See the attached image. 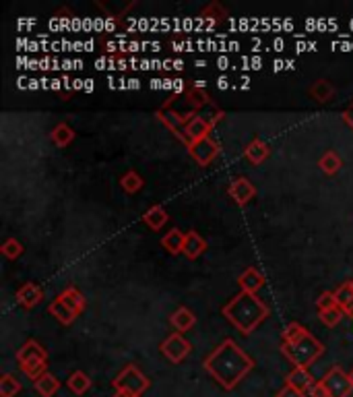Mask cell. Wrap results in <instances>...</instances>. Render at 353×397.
Here are the masks:
<instances>
[{
    "mask_svg": "<svg viewBox=\"0 0 353 397\" xmlns=\"http://www.w3.org/2000/svg\"><path fill=\"white\" fill-rule=\"evenodd\" d=\"M188 149H190V155H192L201 166H209V162L217 155V143L211 141L209 137H205V139L192 143Z\"/></svg>",
    "mask_w": 353,
    "mask_h": 397,
    "instance_id": "7",
    "label": "cell"
},
{
    "mask_svg": "<svg viewBox=\"0 0 353 397\" xmlns=\"http://www.w3.org/2000/svg\"><path fill=\"white\" fill-rule=\"evenodd\" d=\"M170 323L174 325V329L180 331V333H184V331H188L194 323H196V319H194V314L190 312L188 309H178L174 314H172V319H170Z\"/></svg>",
    "mask_w": 353,
    "mask_h": 397,
    "instance_id": "20",
    "label": "cell"
},
{
    "mask_svg": "<svg viewBox=\"0 0 353 397\" xmlns=\"http://www.w3.org/2000/svg\"><path fill=\"white\" fill-rule=\"evenodd\" d=\"M238 284H240L242 292H250V294H254L257 290H261V288H263L265 277H263V275H261V273H259L254 267H250V269H246V271L240 275Z\"/></svg>",
    "mask_w": 353,
    "mask_h": 397,
    "instance_id": "13",
    "label": "cell"
},
{
    "mask_svg": "<svg viewBox=\"0 0 353 397\" xmlns=\"http://www.w3.org/2000/svg\"><path fill=\"white\" fill-rule=\"evenodd\" d=\"M66 307L71 310H75L77 314L81 312V310L85 309V298H83V294L77 290V288H69V290H64L60 296H58Z\"/></svg>",
    "mask_w": 353,
    "mask_h": 397,
    "instance_id": "18",
    "label": "cell"
},
{
    "mask_svg": "<svg viewBox=\"0 0 353 397\" xmlns=\"http://www.w3.org/2000/svg\"><path fill=\"white\" fill-rule=\"evenodd\" d=\"M129 88L138 89V81H136V79H133V81H129Z\"/></svg>",
    "mask_w": 353,
    "mask_h": 397,
    "instance_id": "40",
    "label": "cell"
},
{
    "mask_svg": "<svg viewBox=\"0 0 353 397\" xmlns=\"http://www.w3.org/2000/svg\"><path fill=\"white\" fill-rule=\"evenodd\" d=\"M246 158L252 162V164H261L268 158V145L261 139H254L248 147H246Z\"/></svg>",
    "mask_w": 353,
    "mask_h": 397,
    "instance_id": "21",
    "label": "cell"
},
{
    "mask_svg": "<svg viewBox=\"0 0 353 397\" xmlns=\"http://www.w3.org/2000/svg\"><path fill=\"white\" fill-rule=\"evenodd\" d=\"M190 352H192V346H190V342H188L182 333H172V335L161 344V354H164L170 362H174V364H180Z\"/></svg>",
    "mask_w": 353,
    "mask_h": 397,
    "instance_id": "6",
    "label": "cell"
},
{
    "mask_svg": "<svg viewBox=\"0 0 353 397\" xmlns=\"http://www.w3.org/2000/svg\"><path fill=\"white\" fill-rule=\"evenodd\" d=\"M322 385L329 391L331 397H347L352 393L353 385L350 381V375L341 370V366H333L324 377H322Z\"/></svg>",
    "mask_w": 353,
    "mask_h": 397,
    "instance_id": "5",
    "label": "cell"
},
{
    "mask_svg": "<svg viewBox=\"0 0 353 397\" xmlns=\"http://www.w3.org/2000/svg\"><path fill=\"white\" fill-rule=\"evenodd\" d=\"M333 294H335L337 307L343 310V312H347V314H353V288H352V284L347 281V284L339 286V288H337V292H333Z\"/></svg>",
    "mask_w": 353,
    "mask_h": 397,
    "instance_id": "16",
    "label": "cell"
},
{
    "mask_svg": "<svg viewBox=\"0 0 353 397\" xmlns=\"http://www.w3.org/2000/svg\"><path fill=\"white\" fill-rule=\"evenodd\" d=\"M21 391V383L15 375L10 372H4L2 379H0V396L2 397H15Z\"/></svg>",
    "mask_w": 353,
    "mask_h": 397,
    "instance_id": "23",
    "label": "cell"
},
{
    "mask_svg": "<svg viewBox=\"0 0 353 397\" xmlns=\"http://www.w3.org/2000/svg\"><path fill=\"white\" fill-rule=\"evenodd\" d=\"M184 240H186V234H182L180 230H172V232H168L164 238H161V246L168 251V253H172V255H178V253H182L184 251Z\"/></svg>",
    "mask_w": 353,
    "mask_h": 397,
    "instance_id": "15",
    "label": "cell"
},
{
    "mask_svg": "<svg viewBox=\"0 0 353 397\" xmlns=\"http://www.w3.org/2000/svg\"><path fill=\"white\" fill-rule=\"evenodd\" d=\"M205 249H207V242H205V238L203 236H199V232H188L186 234V240H184V255L188 257V259H196L199 255H203L205 253Z\"/></svg>",
    "mask_w": 353,
    "mask_h": 397,
    "instance_id": "12",
    "label": "cell"
},
{
    "mask_svg": "<svg viewBox=\"0 0 353 397\" xmlns=\"http://www.w3.org/2000/svg\"><path fill=\"white\" fill-rule=\"evenodd\" d=\"M114 397H136L133 393H129V391H116V396Z\"/></svg>",
    "mask_w": 353,
    "mask_h": 397,
    "instance_id": "37",
    "label": "cell"
},
{
    "mask_svg": "<svg viewBox=\"0 0 353 397\" xmlns=\"http://www.w3.org/2000/svg\"><path fill=\"white\" fill-rule=\"evenodd\" d=\"M229 195H231V199H233L238 205H246V203L257 195V188H254V184H252L250 180H246V178H238V180L231 182V186H229Z\"/></svg>",
    "mask_w": 353,
    "mask_h": 397,
    "instance_id": "8",
    "label": "cell"
},
{
    "mask_svg": "<svg viewBox=\"0 0 353 397\" xmlns=\"http://www.w3.org/2000/svg\"><path fill=\"white\" fill-rule=\"evenodd\" d=\"M318 166H320V170H322L324 174H337L339 168H341V158H339L335 151H326V153L320 158Z\"/></svg>",
    "mask_w": 353,
    "mask_h": 397,
    "instance_id": "24",
    "label": "cell"
},
{
    "mask_svg": "<svg viewBox=\"0 0 353 397\" xmlns=\"http://www.w3.org/2000/svg\"><path fill=\"white\" fill-rule=\"evenodd\" d=\"M217 88H219V89H227V88H229V83H227V79H225V77H221L219 81H217Z\"/></svg>",
    "mask_w": 353,
    "mask_h": 397,
    "instance_id": "36",
    "label": "cell"
},
{
    "mask_svg": "<svg viewBox=\"0 0 353 397\" xmlns=\"http://www.w3.org/2000/svg\"><path fill=\"white\" fill-rule=\"evenodd\" d=\"M149 379L134 366V364H129L114 381V389L116 391H129L133 396L141 397L147 389H149Z\"/></svg>",
    "mask_w": 353,
    "mask_h": 397,
    "instance_id": "4",
    "label": "cell"
},
{
    "mask_svg": "<svg viewBox=\"0 0 353 397\" xmlns=\"http://www.w3.org/2000/svg\"><path fill=\"white\" fill-rule=\"evenodd\" d=\"M352 325H353V314H352Z\"/></svg>",
    "mask_w": 353,
    "mask_h": 397,
    "instance_id": "45",
    "label": "cell"
},
{
    "mask_svg": "<svg viewBox=\"0 0 353 397\" xmlns=\"http://www.w3.org/2000/svg\"><path fill=\"white\" fill-rule=\"evenodd\" d=\"M333 307H337V300H335V294H331V292L320 294V298L316 300V309H318V312L333 309Z\"/></svg>",
    "mask_w": 353,
    "mask_h": 397,
    "instance_id": "32",
    "label": "cell"
},
{
    "mask_svg": "<svg viewBox=\"0 0 353 397\" xmlns=\"http://www.w3.org/2000/svg\"><path fill=\"white\" fill-rule=\"evenodd\" d=\"M281 352L287 356V360H291L296 366H304L308 368L310 364L324 352V346L312 337L310 333H304L302 337L294 340V342H283L281 346Z\"/></svg>",
    "mask_w": 353,
    "mask_h": 397,
    "instance_id": "3",
    "label": "cell"
},
{
    "mask_svg": "<svg viewBox=\"0 0 353 397\" xmlns=\"http://www.w3.org/2000/svg\"><path fill=\"white\" fill-rule=\"evenodd\" d=\"M211 125L213 123H207L203 116H194L188 120V125L184 127V137H188V147L205 137H209V131H211Z\"/></svg>",
    "mask_w": 353,
    "mask_h": 397,
    "instance_id": "9",
    "label": "cell"
},
{
    "mask_svg": "<svg viewBox=\"0 0 353 397\" xmlns=\"http://www.w3.org/2000/svg\"><path fill=\"white\" fill-rule=\"evenodd\" d=\"M120 184H122V188L127 190V193H136V190H141L143 188V178L138 176L136 172H127L122 180H120Z\"/></svg>",
    "mask_w": 353,
    "mask_h": 397,
    "instance_id": "28",
    "label": "cell"
},
{
    "mask_svg": "<svg viewBox=\"0 0 353 397\" xmlns=\"http://www.w3.org/2000/svg\"><path fill=\"white\" fill-rule=\"evenodd\" d=\"M277 397H306V393L300 391V389H296V387H291V385H285V387L277 393Z\"/></svg>",
    "mask_w": 353,
    "mask_h": 397,
    "instance_id": "34",
    "label": "cell"
},
{
    "mask_svg": "<svg viewBox=\"0 0 353 397\" xmlns=\"http://www.w3.org/2000/svg\"><path fill=\"white\" fill-rule=\"evenodd\" d=\"M52 89H60V81H58V79L52 81Z\"/></svg>",
    "mask_w": 353,
    "mask_h": 397,
    "instance_id": "41",
    "label": "cell"
},
{
    "mask_svg": "<svg viewBox=\"0 0 353 397\" xmlns=\"http://www.w3.org/2000/svg\"><path fill=\"white\" fill-rule=\"evenodd\" d=\"M73 88H75V89H83V81H81V79L73 81Z\"/></svg>",
    "mask_w": 353,
    "mask_h": 397,
    "instance_id": "38",
    "label": "cell"
},
{
    "mask_svg": "<svg viewBox=\"0 0 353 397\" xmlns=\"http://www.w3.org/2000/svg\"><path fill=\"white\" fill-rule=\"evenodd\" d=\"M48 312H50V314H54V316H56V319H58V321H60L62 325H71V323H73V321L77 319V312L69 309V307H66V305H64V302H62L60 298H56V300H54V302L50 305Z\"/></svg>",
    "mask_w": 353,
    "mask_h": 397,
    "instance_id": "17",
    "label": "cell"
},
{
    "mask_svg": "<svg viewBox=\"0 0 353 397\" xmlns=\"http://www.w3.org/2000/svg\"><path fill=\"white\" fill-rule=\"evenodd\" d=\"M223 17H227V13L221 8V4L213 2V4H209V6L203 11V17H201V19H213V21H219Z\"/></svg>",
    "mask_w": 353,
    "mask_h": 397,
    "instance_id": "31",
    "label": "cell"
},
{
    "mask_svg": "<svg viewBox=\"0 0 353 397\" xmlns=\"http://www.w3.org/2000/svg\"><path fill=\"white\" fill-rule=\"evenodd\" d=\"M350 381H352V385H353V370L350 372Z\"/></svg>",
    "mask_w": 353,
    "mask_h": 397,
    "instance_id": "43",
    "label": "cell"
},
{
    "mask_svg": "<svg viewBox=\"0 0 353 397\" xmlns=\"http://www.w3.org/2000/svg\"><path fill=\"white\" fill-rule=\"evenodd\" d=\"M73 139H75V131H73L69 125H58V127L52 131V141H54L58 147H66Z\"/></svg>",
    "mask_w": 353,
    "mask_h": 397,
    "instance_id": "25",
    "label": "cell"
},
{
    "mask_svg": "<svg viewBox=\"0 0 353 397\" xmlns=\"http://www.w3.org/2000/svg\"><path fill=\"white\" fill-rule=\"evenodd\" d=\"M188 99L194 104V106H205L207 102H209V95L203 91V89H199V88H194V89H190L188 91Z\"/></svg>",
    "mask_w": 353,
    "mask_h": 397,
    "instance_id": "33",
    "label": "cell"
},
{
    "mask_svg": "<svg viewBox=\"0 0 353 397\" xmlns=\"http://www.w3.org/2000/svg\"><path fill=\"white\" fill-rule=\"evenodd\" d=\"M223 314L225 319L244 335H248L266 314H268V309H266L265 302H261L254 294L250 292H242L238 294L229 305L223 307Z\"/></svg>",
    "mask_w": 353,
    "mask_h": 397,
    "instance_id": "2",
    "label": "cell"
},
{
    "mask_svg": "<svg viewBox=\"0 0 353 397\" xmlns=\"http://www.w3.org/2000/svg\"><path fill=\"white\" fill-rule=\"evenodd\" d=\"M350 284H352V288H353V279H352V281H350Z\"/></svg>",
    "mask_w": 353,
    "mask_h": 397,
    "instance_id": "44",
    "label": "cell"
},
{
    "mask_svg": "<svg viewBox=\"0 0 353 397\" xmlns=\"http://www.w3.org/2000/svg\"><path fill=\"white\" fill-rule=\"evenodd\" d=\"M310 397H331L329 396V391L324 389V385H322V381H318V383H314V387L308 391Z\"/></svg>",
    "mask_w": 353,
    "mask_h": 397,
    "instance_id": "35",
    "label": "cell"
},
{
    "mask_svg": "<svg viewBox=\"0 0 353 397\" xmlns=\"http://www.w3.org/2000/svg\"><path fill=\"white\" fill-rule=\"evenodd\" d=\"M174 69H178V71H182V69H184V62H180V60H176V62H174Z\"/></svg>",
    "mask_w": 353,
    "mask_h": 397,
    "instance_id": "39",
    "label": "cell"
},
{
    "mask_svg": "<svg viewBox=\"0 0 353 397\" xmlns=\"http://www.w3.org/2000/svg\"><path fill=\"white\" fill-rule=\"evenodd\" d=\"M343 314H345V312L339 309V307H333V309L322 310V312H320V321H322L326 327H335V325L341 323Z\"/></svg>",
    "mask_w": 353,
    "mask_h": 397,
    "instance_id": "27",
    "label": "cell"
},
{
    "mask_svg": "<svg viewBox=\"0 0 353 397\" xmlns=\"http://www.w3.org/2000/svg\"><path fill=\"white\" fill-rule=\"evenodd\" d=\"M42 298H44V292H42L36 284H25V286H21V290L17 292V302H21V305L27 307V309L40 305Z\"/></svg>",
    "mask_w": 353,
    "mask_h": 397,
    "instance_id": "11",
    "label": "cell"
},
{
    "mask_svg": "<svg viewBox=\"0 0 353 397\" xmlns=\"http://www.w3.org/2000/svg\"><path fill=\"white\" fill-rule=\"evenodd\" d=\"M254 366V360L244 352L233 340H225L219 348L205 358V370L223 389H233Z\"/></svg>",
    "mask_w": 353,
    "mask_h": 397,
    "instance_id": "1",
    "label": "cell"
},
{
    "mask_svg": "<svg viewBox=\"0 0 353 397\" xmlns=\"http://www.w3.org/2000/svg\"><path fill=\"white\" fill-rule=\"evenodd\" d=\"M170 220V216L166 214V209L164 207H159V205H155V207H151L145 216H143V221L151 228V230H161L164 225H166V221Z\"/></svg>",
    "mask_w": 353,
    "mask_h": 397,
    "instance_id": "19",
    "label": "cell"
},
{
    "mask_svg": "<svg viewBox=\"0 0 353 397\" xmlns=\"http://www.w3.org/2000/svg\"><path fill=\"white\" fill-rule=\"evenodd\" d=\"M85 89H87V91H91V89H93V81H85Z\"/></svg>",
    "mask_w": 353,
    "mask_h": 397,
    "instance_id": "42",
    "label": "cell"
},
{
    "mask_svg": "<svg viewBox=\"0 0 353 397\" xmlns=\"http://www.w3.org/2000/svg\"><path fill=\"white\" fill-rule=\"evenodd\" d=\"M69 389H71L75 396H83V393H87L89 389H91V379H89V375H85L83 370L73 372L71 379H69Z\"/></svg>",
    "mask_w": 353,
    "mask_h": 397,
    "instance_id": "22",
    "label": "cell"
},
{
    "mask_svg": "<svg viewBox=\"0 0 353 397\" xmlns=\"http://www.w3.org/2000/svg\"><path fill=\"white\" fill-rule=\"evenodd\" d=\"M310 95H312L316 102L324 104V102H329V99L333 97V85H331L329 81H316L314 88L310 89Z\"/></svg>",
    "mask_w": 353,
    "mask_h": 397,
    "instance_id": "26",
    "label": "cell"
},
{
    "mask_svg": "<svg viewBox=\"0 0 353 397\" xmlns=\"http://www.w3.org/2000/svg\"><path fill=\"white\" fill-rule=\"evenodd\" d=\"M21 253H23V246H21V242L15 240V238H8V240L2 244V255L8 257V259H17Z\"/></svg>",
    "mask_w": 353,
    "mask_h": 397,
    "instance_id": "30",
    "label": "cell"
},
{
    "mask_svg": "<svg viewBox=\"0 0 353 397\" xmlns=\"http://www.w3.org/2000/svg\"><path fill=\"white\" fill-rule=\"evenodd\" d=\"M34 387H36V391H38L42 397H54L58 393V389H60V381H58L54 375L44 372L40 379H36Z\"/></svg>",
    "mask_w": 353,
    "mask_h": 397,
    "instance_id": "14",
    "label": "cell"
},
{
    "mask_svg": "<svg viewBox=\"0 0 353 397\" xmlns=\"http://www.w3.org/2000/svg\"><path fill=\"white\" fill-rule=\"evenodd\" d=\"M304 333H308V329L300 323H289L283 331V342H294L298 337H302Z\"/></svg>",
    "mask_w": 353,
    "mask_h": 397,
    "instance_id": "29",
    "label": "cell"
},
{
    "mask_svg": "<svg viewBox=\"0 0 353 397\" xmlns=\"http://www.w3.org/2000/svg\"><path fill=\"white\" fill-rule=\"evenodd\" d=\"M285 385H291V387H296V389H300V391H310L312 387H314V377L310 375L308 368H304V366H296L287 377H285Z\"/></svg>",
    "mask_w": 353,
    "mask_h": 397,
    "instance_id": "10",
    "label": "cell"
}]
</instances>
